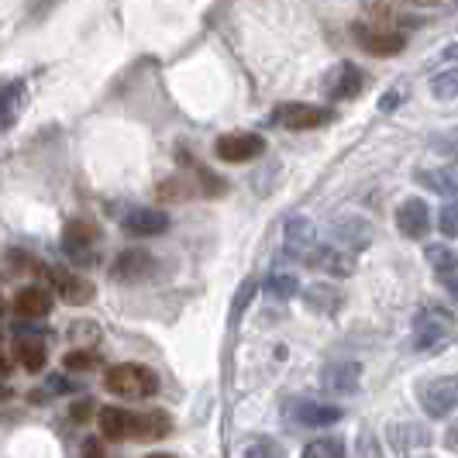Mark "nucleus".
Returning <instances> with one entry per match:
<instances>
[{
    "instance_id": "obj_1",
    "label": "nucleus",
    "mask_w": 458,
    "mask_h": 458,
    "mask_svg": "<svg viewBox=\"0 0 458 458\" xmlns=\"http://www.w3.org/2000/svg\"><path fill=\"white\" fill-rule=\"evenodd\" d=\"M103 390L121 400H149L159 390V376L145 362H121L103 372Z\"/></svg>"
},
{
    "instance_id": "obj_2",
    "label": "nucleus",
    "mask_w": 458,
    "mask_h": 458,
    "mask_svg": "<svg viewBox=\"0 0 458 458\" xmlns=\"http://www.w3.org/2000/svg\"><path fill=\"white\" fill-rule=\"evenodd\" d=\"M452 334H455V321H452V314H445L441 307H424V310L414 317V348H417V352L434 355V352L448 348Z\"/></svg>"
},
{
    "instance_id": "obj_3",
    "label": "nucleus",
    "mask_w": 458,
    "mask_h": 458,
    "mask_svg": "<svg viewBox=\"0 0 458 458\" xmlns=\"http://www.w3.org/2000/svg\"><path fill=\"white\" fill-rule=\"evenodd\" d=\"M352 38L359 42L365 52H372V56H379V59L400 56L403 45H407V34L390 28V25H376V21H359V25H352Z\"/></svg>"
},
{
    "instance_id": "obj_4",
    "label": "nucleus",
    "mask_w": 458,
    "mask_h": 458,
    "mask_svg": "<svg viewBox=\"0 0 458 458\" xmlns=\"http://www.w3.org/2000/svg\"><path fill=\"white\" fill-rule=\"evenodd\" d=\"M421 407L427 417L441 421L458 410V376H438L431 383H421Z\"/></svg>"
},
{
    "instance_id": "obj_5",
    "label": "nucleus",
    "mask_w": 458,
    "mask_h": 458,
    "mask_svg": "<svg viewBox=\"0 0 458 458\" xmlns=\"http://www.w3.org/2000/svg\"><path fill=\"white\" fill-rule=\"evenodd\" d=\"M32 272L45 276L49 286H56V294L63 296V303L80 307V303H90V300H94V283L83 279V276H73L69 269H49V265H38V262H34Z\"/></svg>"
},
{
    "instance_id": "obj_6",
    "label": "nucleus",
    "mask_w": 458,
    "mask_h": 458,
    "mask_svg": "<svg viewBox=\"0 0 458 458\" xmlns=\"http://www.w3.org/2000/svg\"><path fill=\"white\" fill-rule=\"evenodd\" d=\"M214 152H218L221 163H234V165L252 163V159H259L262 152H265V141H262L259 134H252V131H231V134L218 138Z\"/></svg>"
},
{
    "instance_id": "obj_7",
    "label": "nucleus",
    "mask_w": 458,
    "mask_h": 458,
    "mask_svg": "<svg viewBox=\"0 0 458 458\" xmlns=\"http://www.w3.org/2000/svg\"><path fill=\"white\" fill-rule=\"evenodd\" d=\"M272 121L290 131H310L327 125L331 121V111L327 107H314V103H279L276 114H272Z\"/></svg>"
},
{
    "instance_id": "obj_8",
    "label": "nucleus",
    "mask_w": 458,
    "mask_h": 458,
    "mask_svg": "<svg viewBox=\"0 0 458 458\" xmlns=\"http://www.w3.org/2000/svg\"><path fill=\"white\" fill-rule=\"evenodd\" d=\"M100 231L90 225V221H69L63 228V252L65 256H73V259L80 262V265H87V262H94V256H90V248L97 245Z\"/></svg>"
},
{
    "instance_id": "obj_9",
    "label": "nucleus",
    "mask_w": 458,
    "mask_h": 458,
    "mask_svg": "<svg viewBox=\"0 0 458 458\" xmlns=\"http://www.w3.org/2000/svg\"><path fill=\"white\" fill-rule=\"evenodd\" d=\"M396 228L403 231L407 238H424L431 231V207H427L421 196H407L400 207H396Z\"/></svg>"
},
{
    "instance_id": "obj_10",
    "label": "nucleus",
    "mask_w": 458,
    "mask_h": 458,
    "mask_svg": "<svg viewBox=\"0 0 458 458\" xmlns=\"http://www.w3.org/2000/svg\"><path fill=\"white\" fill-rule=\"evenodd\" d=\"M307 262L314 269H321L327 276H352L355 272V259L348 248H338V245H314Z\"/></svg>"
},
{
    "instance_id": "obj_11",
    "label": "nucleus",
    "mask_w": 458,
    "mask_h": 458,
    "mask_svg": "<svg viewBox=\"0 0 458 458\" xmlns=\"http://www.w3.org/2000/svg\"><path fill=\"white\" fill-rule=\"evenodd\" d=\"M324 390L334 396H352L362 386V365L359 362H338V365H327L324 369Z\"/></svg>"
},
{
    "instance_id": "obj_12",
    "label": "nucleus",
    "mask_w": 458,
    "mask_h": 458,
    "mask_svg": "<svg viewBox=\"0 0 458 458\" xmlns=\"http://www.w3.org/2000/svg\"><path fill=\"white\" fill-rule=\"evenodd\" d=\"M52 310V294L45 286H21L14 296V314L21 321H42Z\"/></svg>"
},
{
    "instance_id": "obj_13",
    "label": "nucleus",
    "mask_w": 458,
    "mask_h": 458,
    "mask_svg": "<svg viewBox=\"0 0 458 458\" xmlns=\"http://www.w3.org/2000/svg\"><path fill=\"white\" fill-rule=\"evenodd\" d=\"M100 421V434L107 438V441H128L134 438V421H138V414H131L125 407H103L97 414Z\"/></svg>"
},
{
    "instance_id": "obj_14",
    "label": "nucleus",
    "mask_w": 458,
    "mask_h": 458,
    "mask_svg": "<svg viewBox=\"0 0 458 458\" xmlns=\"http://www.w3.org/2000/svg\"><path fill=\"white\" fill-rule=\"evenodd\" d=\"M165 228H169V214L156 207H138L125 214V231L134 238H152V234H163Z\"/></svg>"
},
{
    "instance_id": "obj_15",
    "label": "nucleus",
    "mask_w": 458,
    "mask_h": 458,
    "mask_svg": "<svg viewBox=\"0 0 458 458\" xmlns=\"http://www.w3.org/2000/svg\"><path fill=\"white\" fill-rule=\"evenodd\" d=\"M25 100H28V94H25V83L21 80L0 83V134L18 125V118L25 111Z\"/></svg>"
},
{
    "instance_id": "obj_16",
    "label": "nucleus",
    "mask_w": 458,
    "mask_h": 458,
    "mask_svg": "<svg viewBox=\"0 0 458 458\" xmlns=\"http://www.w3.org/2000/svg\"><path fill=\"white\" fill-rule=\"evenodd\" d=\"M327 97L331 100H352L362 90V73L352 63H341L331 76H327Z\"/></svg>"
},
{
    "instance_id": "obj_17",
    "label": "nucleus",
    "mask_w": 458,
    "mask_h": 458,
    "mask_svg": "<svg viewBox=\"0 0 458 458\" xmlns=\"http://www.w3.org/2000/svg\"><path fill=\"white\" fill-rule=\"evenodd\" d=\"M149 272H152V256L145 248H128L125 256H118L114 269H111V276L114 279H125V283H134V279H141Z\"/></svg>"
},
{
    "instance_id": "obj_18",
    "label": "nucleus",
    "mask_w": 458,
    "mask_h": 458,
    "mask_svg": "<svg viewBox=\"0 0 458 458\" xmlns=\"http://www.w3.org/2000/svg\"><path fill=\"white\" fill-rule=\"evenodd\" d=\"M362 11H365V18L376 21V25H390V28L414 25V18L403 14V4H400V0H362Z\"/></svg>"
},
{
    "instance_id": "obj_19",
    "label": "nucleus",
    "mask_w": 458,
    "mask_h": 458,
    "mask_svg": "<svg viewBox=\"0 0 458 458\" xmlns=\"http://www.w3.org/2000/svg\"><path fill=\"white\" fill-rule=\"evenodd\" d=\"M390 441H393V452L400 455H414L431 445V434H427L421 424H390Z\"/></svg>"
},
{
    "instance_id": "obj_20",
    "label": "nucleus",
    "mask_w": 458,
    "mask_h": 458,
    "mask_svg": "<svg viewBox=\"0 0 458 458\" xmlns=\"http://www.w3.org/2000/svg\"><path fill=\"white\" fill-rule=\"evenodd\" d=\"M417 183L441 196H458V165H438V169H421Z\"/></svg>"
},
{
    "instance_id": "obj_21",
    "label": "nucleus",
    "mask_w": 458,
    "mask_h": 458,
    "mask_svg": "<svg viewBox=\"0 0 458 458\" xmlns=\"http://www.w3.org/2000/svg\"><path fill=\"white\" fill-rule=\"evenodd\" d=\"M294 417L296 424L303 427H331L345 417V410L334 407V403H300L294 410Z\"/></svg>"
},
{
    "instance_id": "obj_22",
    "label": "nucleus",
    "mask_w": 458,
    "mask_h": 458,
    "mask_svg": "<svg viewBox=\"0 0 458 458\" xmlns=\"http://www.w3.org/2000/svg\"><path fill=\"white\" fill-rule=\"evenodd\" d=\"M14 362H18L25 372H42L45 362H49V352H45V345L34 341V338H18V341H14Z\"/></svg>"
},
{
    "instance_id": "obj_23",
    "label": "nucleus",
    "mask_w": 458,
    "mask_h": 458,
    "mask_svg": "<svg viewBox=\"0 0 458 458\" xmlns=\"http://www.w3.org/2000/svg\"><path fill=\"white\" fill-rule=\"evenodd\" d=\"M169 414L165 410H149V414H138V421H134V438L138 441H159L169 434Z\"/></svg>"
},
{
    "instance_id": "obj_24",
    "label": "nucleus",
    "mask_w": 458,
    "mask_h": 458,
    "mask_svg": "<svg viewBox=\"0 0 458 458\" xmlns=\"http://www.w3.org/2000/svg\"><path fill=\"white\" fill-rule=\"evenodd\" d=\"M310 248H314V231H310V225L303 218H294L286 225V252L296 256V259H307Z\"/></svg>"
},
{
    "instance_id": "obj_25",
    "label": "nucleus",
    "mask_w": 458,
    "mask_h": 458,
    "mask_svg": "<svg viewBox=\"0 0 458 458\" xmlns=\"http://www.w3.org/2000/svg\"><path fill=\"white\" fill-rule=\"evenodd\" d=\"M334 234L345 238L352 248H362L369 241V225L359 221V218H345V221H334Z\"/></svg>"
},
{
    "instance_id": "obj_26",
    "label": "nucleus",
    "mask_w": 458,
    "mask_h": 458,
    "mask_svg": "<svg viewBox=\"0 0 458 458\" xmlns=\"http://www.w3.org/2000/svg\"><path fill=\"white\" fill-rule=\"evenodd\" d=\"M431 94H434L438 100H455L458 97V65L445 69V73H438V76L431 80Z\"/></svg>"
},
{
    "instance_id": "obj_27",
    "label": "nucleus",
    "mask_w": 458,
    "mask_h": 458,
    "mask_svg": "<svg viewBox=\"0 0 458 458\" xmlns=\"http://www.w3.org/2000/svg\"><path fill=\"white\" fill-rule=\"evenodd\" d=\"M307 303L310 307H317V310H324V314H331V310H338V303H341V294L334 290V286H310L307 290Z\"/></svg>"
},
{
    "instance_id": "obj_28",
    "label": "nucleus",
    "mask_w": 458,
    "mask_h": 458,
    "mask_svg": "<svg viewBox=\"0 0 458 458\" xmlns=\"http://www.w3.org/2000/svg\"><path fill=\"white\" fill-rule=\"evenodd\" d=\"M303 458H345V441L341 438H317L314 445L303 448Z\"/></svg>"
},
{
    "instance_id": "obj_29",
    "label": "nucleus",
    "mask_w": 458,
    "mask_h": 458,
    "mask_svg": "<svg viewBox=\"0 0 458 458\" xmlns=\"http://www.w3.org/2000/svg\"><path fill=\"white\" fill-rule=\"evenodd\" d=\"M424 259L434 272H441V269H452L458 262V256H455V248H448V245H427Z\"/></svg>"
},
{
    "instance_id": "obj_30",
    "label": "nucleus",
    "mask_w": 458,
    "mask_h": 458,
    "mask_svg": "<svg viewBox=\"0 0 458 458\" xmlns=\"http://www.w3.org/2000/svg\"><path fill=\"white\" fill-rule=\"evenodd\" d=\"M63 365L69 369V372H87V369H97L100 355L97 352H90V348H76V352H69V355H65Z\"/></svg>"
},
{
    "instance_id": "obj_31",
    "label": "nucleus",
    "mask_w": 458,
    "mask_h": 458,
    "mask_svg": "<svg viewBox=\"0 0 458 458\" xmlns=\"http://www.w3.org/2000/svg\"><path fill=\"white\" fill-rule=\"evenodd\" d=\"M296 276H290V272H276L272 279H269V294L279 296V300H290V296H296Z\"/></svg>"
},
{
    "instance_id": "obj_32",
    "label": "nucleus",
    "mask_w": 458,
    "mask_h": 458,
    "mask_svg": "<svg viewBox=\"0 0 458 458\" xmlns=\"http://www.w3.org/2000/svg\"><path fill=\"white\" fill-rule=\"evenodd\" d=\"M438 228H441L445 238H455L458 234V200H452V203H445V207H441V214H438Z\"/></svg>"
},
{
    "instance_id": "obj_33",
    "label": "nucleus",
    "mask_w": 458,
    "mask_h": 458,
    "mask_svg": "<svg viewBox=\"0 0 458 458\" xmlns=\"http://www.w3.org/2000/svg\"><path fill=\"white\" fill-rule=\"evenodd\" d=\"M431 149H434V152H441V156H452V159H458V128L434 134V138H431Z\"/></svg>"
},
{
    "instance_id": "obj_34",
    "label": "nucleus",
    "mask_w": 458,
    "mask_h": 458,
    "mask_svg": "<svg viewBox=\"0 0 458 458\" xmlns=\"http://www.w3.org/2000/svg\"><path fill=\"white\" fill-rule=\"evenodd\" d=\"M97 414V403L90 400V396H83V400H76L73 403V410H69V417L76 421V424H90V417Z\"/></svg>"
},
{
    "instance_id": "obj_35",
    "label": "nucleus",
    "mask_w": 458,
    "mask_h": 458,
    "mask_svg": "<svg viewBox=\"0 0 458 458\" xmlns=\"http://www.w3.org/2000/svg\"><path fill=\"white\" fill-rule=\"evenodd\" d=\"M69 338H73V341H83V345H94V341L100 338V327L90 324V321H80V324H73Z\"/></svg>"
},
{
    "instance_id": "obj_36",
    "label": "nucleus",
    "mask_w": 458,
    "mask_h": 458,
    "mask_svg": "<svg viewBox=\"0 0 458 458\" xmlns=\"http://www.w3.org/2000/svg\"><path fill=\"white\" fill-rule=\"evenodd\" d=\"M245 458H283V452H279V445H276V441L262 438V441H256V445L245 452Z\"/></svg>"
},
{
    "instance_id": "obj_37",
    "label": "nucleus",
    "mask_w": 458,
    "mask_h": 458,
    "mask_svg": "<svg viewBox=\"0 0 458 458\" xmlns=\"http://www.w3.org/2000/svg\"><path fill=\"white\" fill-rule=\"evenodd\" d=\"M359 458H383L379 455V441L372 431H362L359 434Z\"/></svg>"
},
{
    "instance_id": "obj_38",
    "label": "nucleus",
    "mask_w": 458,
    "mask_h": 458,
    "mask_svg": "<svg viewBox=\"0 0 458 458\" xmlns=\"http://www.w3.org/2000/svg\"><path fill=\"white\" fill-rule=\"evenodd\" d=\"M187 194H190V187H187L183 179H169V183L159 187V196H163V200H183Z\"/></svg>"
},
{
    "instance_id": "obj_39",
    "label": "nucleus",
    "mask_w": 458,
    "mask_h": 458,
    "mask_svg": "<svg viewBox=\"0 0 458 458\" xmlns=\"http://www.w3.org/2000/svg\"><path fill=\"white\" fill-rule=\"evenodd\" d=\"M434 276H438V283H441V286H445V290H448V294L458 300V262L452 265V269H441V272H434Z\"/></svg>"
},
{
    "instance_id": "obj_40",
    "label": "nucleus",
    "mask_w": 458,
    "mask_h": 458,
    "mask_svg": "<svg viewBox=\"0 0 458 458\" xmlns=\"http://www.w3.org/2000/svg\"><path fill=\"white\" fill-rule=\"evenodd\" d=\"M252 294H256V283H252V279H248V283H245V286H241V294H238V300H234V317H238V314H241V310H245V303H248V300H252Z\"/></svg>"
},
{
    "instance_id": "obj_41",
    "label": "nucleus",
    "mask_w": 458,
    "mask_h": 458,
    "mask_svg": "<svg viewBox=\"0 0 458 458\" xmlns=\"http://www.w3.org/2000/svg\"><path fill=\"white\" fill-rule=\"evenodd\" d=\"M83 458H107V452H103V445H100L97 438H87L83 441Z\"/></svg>"
},
{
    "instance_id": "obj_42",
    "label": "nucleus",
    "mask_w": 458,
    "mask_h": 458,
    "mask_svg": "<svg viewBox=\"0 0 458 458\" xmlns=\"http://www.w3.org/2000/svg\"><path fill=\"white\" fill-rule=\"evenodd\" d=\"M445 448H448V452H455V455H458V424H452L448 431H445Z\"/></svg>"
},
{
    "instance_id": "obj_43",
    "label": "nucleus",
    "mask_w": 458,
    "mask_h": 458,
    "mask_svg": "<svg viewBox=\"0 0 458 458\" xmlns=\"http://www.w3.org/2000/svg\"><path fill=\"white\" fill-rule=\"evenodd\" d=\"M403 97H407L403 90H390V94L383 97V103H379V107H383V111H393V107H396V103H400V100H403Z\"/></svg>"
},
{
    "instance_id": "obj_44",
    "label": "nucleus",
    "mask_w": 458,
    "mask_h": 458,
    "mask_svg": "<svg viewBox=\"0 0 458 458\" xmlns=\"http://www.w3.org/2000/svg\"><path fill=\"white\" fill-rule=\"evenodd\" d=\"M11 365H14V362L7 359V352H0V379H7V376H11V372H14V369H11Z\"/></svg>"
},
{
    "instance_id": "obj_45",
    "label": "nucleus",
    "mask_w": 458,
    "mask_h": 458,
    "mask_svg": "<svg viewBox=\"0 0 458 458\" xmlns=\"http://www.w3.org/2000/svg\"><path fill=\"white\" fill-rule=\"evenodd\" d=\"M400 4H410V7H441V0H400Z\"/></svg>"
},
{
    "instance_id": "obj_46",
    "label": "nucleus",
    "mask_w": 458,
    "mask_h": 458,
    "mask_svg": "<svg viewBox=\"0 0 458 458\" xmlns=\"http://www.w3.org/2000/svg\"><path fill=\"white\" fill-rule=\"evenodd\" d=\"M11 396H14L11 386H7V383H0V403H4V400H11Z\"/></svg>"
},
{
    "instance_id": "obj_47",
    "label": "nucleus",
    "mask_w": 458,
    "mask_h": 458,
    "mask_svg": "<svg viewBox=\"0 0 458 458\" xmlns=\"http://www.w3.org/2000/svg\"><path fill=\"white\" fill-rule=\"evenodd\" d=\"M0 314H7V300L4 296H0Z\"/></svg>"
},
{
    "instance_id": "obj_48",
    "label": "nucleus",
    "mask_w": 458,
    "mask_h": 458,
    "mask_svg": "<svg viewBox=\"0 0 458 458\" xmlns=\"http://www.w3.org/2000/svg\"><path fill=\"white\" fill-rule=\"evenodd\" d=\"M149 458H172V455H165V452H152Z\"/></svg>"
},
{
    "instance_id": "obj_49",
    "label": "nucleus",
    "mask_w": 458,
    "mask_h": 458,
    "mask_svg": "<svg viewBox=\"0 0 458 458\" xmlns=\"http://www.w3.org/2000/svg\"><path fill=\"white\" fill-rule=\"evenodd\" d=\"M0 341H4V331H0Z\"/></svg>"
}]
</instances>
